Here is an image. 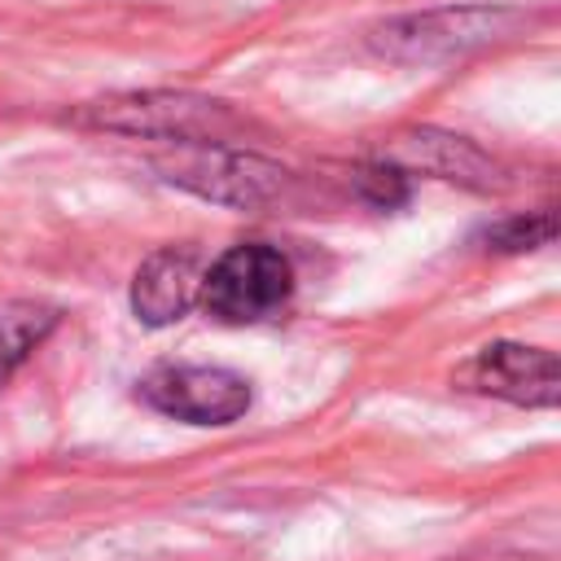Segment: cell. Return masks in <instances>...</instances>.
Masks as SVG:
<instances>
[{
    "mask_svg": "<svg viewBox=\"0 0 561 561\" xmlns=\"http://www.w3.org/2000/svg\"><path fill=\"white\" fill-rule=\"evenodd\" d=\"M66 118L88 131H114V136L162 140V145H237L250 127L228 101L206 92H184V88L110 92L75 105Z\"/></svg>",
    "mask_w": 561,
    "mask_h": 561,
    "instance_id": "1",
    "label": "cell"
},
{
    "mask_svg": "<svg viewBox=\"0 0 561 561\" xmlns=\"http://www.w3.org/2000/svg\"><path fill=\"white\" fill-rule=\"evenodd\" d=\"M149 167L167 184L232 210H294L307 197L298 171L245 145H167Z\"/></svg>",
    "mask_w": 561,
    "mask_h": 561,
    "instance_id": "2",
    "label": "cell"
},
{
    "mask_svg": "<svg viewBox=\"0 0 561 561\" xmlns=\"http://www.w3.org/2000/svg\"><path fill=\"white\" fill-rule=\"evenodd\" d=\"M530 26V13L513 4H438L421 13H399L368 26L364 44L373 57L394 66H438L465 53L504 44Z\"/></svg>",
    "mask_w": 561,
    "mask_h": 561,
    "instance_id": "3",
    "label": "cell"
},
{
    "mask_svg": "<svg viewBox=\"0 0 561 561\" xmlns=\"http://www.w3.org/2000/svg\"><path fill=\"white\" fill-rule=\"evenodd\" d=\"M294 263L267 241H241L202 272L197 302L219 324H259L289 307Z\"/></svg>",
    "mask_w": 561,
    "mask_h": 561,
    "instance_id": "4",
    "label": "cell"
},
{
    "mask_svg": "<svg viewBox=\"0 0 561 561\" xmlns=\"http://www.w3.org/2000/svg\"><path fill=\"white\" fill-rule=\"evenodd\" d=\"M136 394L184 425H232L254 403L250 381L219 364H162L136 381Z\"/></svg>",
    "mask_w": 561,
    "mask_h": 561,
    "instance_id": "5",
    "label": "cell"
},
{
    "mask_svg": "<svg viewBox=\"0 0 561 561\" xmlns=\"http://www.w3.org/2000/svg\"><path fill=\"white\" fill-rule=\"evenodd\" d=\"M377 158L399 167L403 175H430V180L460 184L473 193L508 188V171L486 149H478L469 136H456L443 127H399L377 140Z\"/></svg>",
    "mask_w": 561,
    "mask_h": 561,
    "instance_id": "6",
    "label": "cell"
},
{
    "mask_svg": "<svg viewBox=\"0 0 561 561\" xmlns=\"http://www.w3.org/2000/svg\"><path fill=\"white\" fill-rule=\"evenodd\" d=\"M451 386L469 390V394H486V399L513 403V408H557V399H561V364L543 346L486 342L482 351H473L451 373Z\"/></svg>",
    "mask_w": 561,
    "mask_h": 561,
    "instance_id": "7",
    "label": "cell"
},
{
    "mask_svg": "<svg viewBox=\"0 0 561 561\" xmlns=\"http://www.w3.org/2000/svg\"><path fill=\"white\" fill-rule=\"evenodd\" d=\"M197 294H202V263L193 250H175V245L153 250L131 276V311L149 329H167L184 320L197 307Z\"/></svg>",
    "mask_w": 561,
    "mask_h": 561,
    "instance_id": "8",
    "label": "cell"
},
{
    "mask_svg": "<svg viewBox=\"0 0 561 561\" xmlns=\"http://www.w3.org/2000/svg\"><path fill=\"white\" fill-rule=\"evenodd\" d=\"M57 311L44 302H4L0 307V386L26 364V355L53 333Z\"/></svg>",
    "mask_w": 561,
    "mask_h": 561,
    "instance_id": "9",
    "label": "cell"
},
{
    "mask_svg": "<svg viewBox=\"0 0 561 561\" xmlns=\"http://www.w3.org/2000/svg\"><path fill=\"white\" fill-rule=\"evenodd\" d=\"M557 237V215L552 210H526V215H508L495 228H486V245L500 254H522V250H539Z\"/></svg>",
    "mask_w": 561,
    "mask_h": 561,
    "instance_id": "10",
    "label": "cell"
},
{
    "mask_svg": "<svg viewBox=\"0 0 561 561\" xmlns=\"http://www.w3.org/2000/svg\"><path fill=\"white\" fill-rule=\"evenodd\" d=\"M351 188H355L359 202H368V206H377V210H394V206L408 202V175H403L399 167L381 162V158L355 167V171H351Z\"/></svg>",
    "mask_w": 561,
    "mask_h": 561,
    "instance_id": "11",
    "label": "cell"
}]
</instances>
